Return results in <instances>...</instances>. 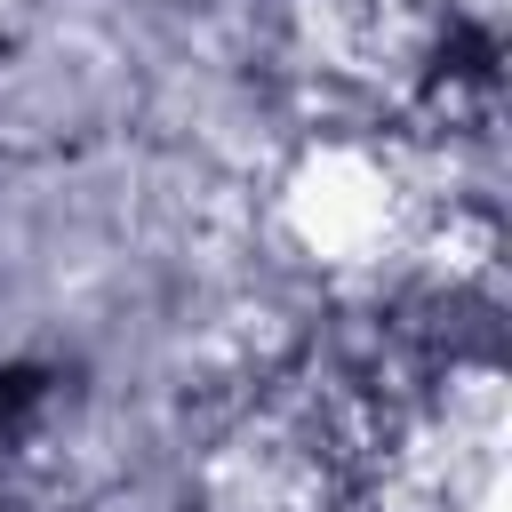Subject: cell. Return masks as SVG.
<instances>
[{
    "label": "cell",
    "mask_w": 512,
    "mask_h": 512,
    "mask_svg": "<svg viewBox=\"0 0 512 512\" xmlns=\"http://www.w3.org/2000/svg\"><path fill=\"white\" fill-rule=\"evenodd\" d=\"M32 400H40V376H32V368H0V440L24 424Z\"/></svg>",
    "instance_id": "cell-1"
}]
</instances>
